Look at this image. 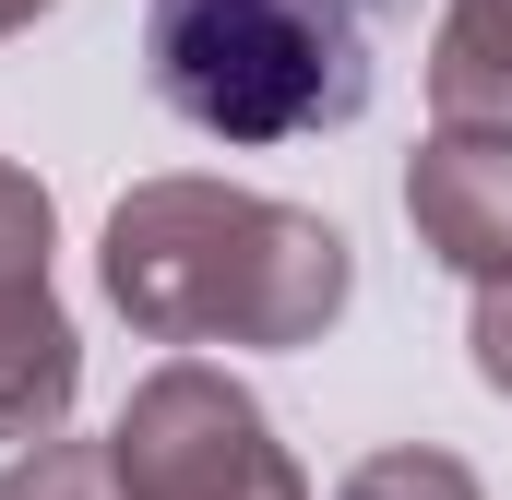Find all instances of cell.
I'll list each match as a JSON object with an SVG mask.
<instances>
[{"mask_svg": "<svg viewBox=\"0 0 512 500\" xmlns=\"http://www.w3.org/2000/svg\"><path fill=\"white\" fill-rule=\"evenodd\" d=\"M96 262H108L120 322L155 346H310L358 286L322 215L227 191V179H143L108 215Z\"/></svg>", "mask_w": 512, "mask_h": 500, "instance_id": "obj_1", "label": "cell"}, {"mask_svg": "<svg viewBox=\"0 0 512 500\" xmlns=\"http://www.w3.org/2000/svg\"><path fill=\"white\" fill-rule=\"evenodd\" d=\"M382 0H143L155 96L215 143H298L370 108Z\"/></svg>", "mask_w": 512, "mask_h": 500, "instance_id": "obj_2", "label": "cell"}, {"mask_svg": "<svg viewBox=\"0 0 512 500\" xmlns=\"http://www.w3.org/2000/svg\"><path fill=\"white\" fill-rule=\"evenodd\" d=\"M108 465H120L131 500H286L298 489L286 441L262 429V405L215 358H167L155 381H131Z\"/></svg>", "mask_w": 512, "mask_h": 500, "instance_id": "obj_3", "label": "cell"}, {"mask_svg": "<svg viewBox=\"0 0 512 500\" xmlns=\"http://www.w3.org/2000/svg\"><path fill=\"white\" fill-rule=\"evenodd\" d=\"M405 215H417V239L453 274L501 286L512 274V131H453L441 120L417 143V167H405Z\"/></svg>", "mask_w": 512, "mask_h": 500, "instance_id": "obj_4", "label": "cell"}, {"mask_svg": "<svg viewBox=\"0 0 512 500\" xmlns=\"http://www.w3.org/2000/svg\"><path fill=\"white\" fill-rule=\"evenodd\" d=\"M72 393H84V346L48 298V274L0 286V441H60Z\"/></svg>", "mask_w": 512, "mask_h": 500, "instance_id": "obj_5", "label": "cell"}, {"mask_svg": "<svg viewBox=\"0 0 512 500\" xmlns=\"http://www.w3.org/2000/svg\"><path fill=\"white\" fill-rule=\"evenodd\" d=\"M429 108L453 131H512V0H453L429 36Z\"/></svg>", "mask_w": 512, "mask_h": 500, "instance_id": "obj_6", "label": "cell"}, {"mask_svg": "<svg viewBox=\"0 0 512 500\" xmlns=\"http://www.w3.org/2000/svg\"><path fill=\"white\" fill-rule=\"evenodd\" d=\"M0 500H131V489H120V465H108V441H36L0 477Z\"/></svg>", "mask_w": 512, "mask_h": 500, "instance_id": "obj_7", "label": "cell"}, {"mask_svg": "<svg viewBox=\"0 0 512 500\" xmlns=\"http://www.w3.org/2000/svg\"><path fill=\"white\" fill-rule=\"evenodd\" d=\"M334 500H489V489H477L453 453H429V441H393V453H370V465H358Z\"/></svg>", "mask_w": 512, "mask_h": 500, "instance_id": "obj_8", "label": "cell"}, {"mask_svg": "<svg viewBox=\"0 0 512 500\" xmlns=\"http://www.w3.org/2000/svg\"><path fill=\"white\" fill-rule=\"evenodd\" d=\"M24 274H48V191L24 167H0V286H24Z\"/></svg>", "mask_w": 512, "mask_h": 500, "instance_id": "obj_9", "label": "cell"}, {"mask_svg": "<svg viewBox=\"0 0 512 500\" xmlns=\"http://www.w3.org/2000/svg\"><path fill=\"white\" fill-rule=\"evenodd\" d=\"M465 346H477V381H489V393H512V274H501V286H477Z\"/></svg>", "mask_w": 512, "mask_h": 500, "instance_id": "obj_10", "label": "cell"}, {"mask_svg": "<svg viewBox=\"0 0 512 500\" xmlns=\"http://www.w3.org/2000/svg\"><path fill=\"white\" fill-rule=\"evenodd\" d=\"M36 12H48V0H0V36H24V24H36Z\"/></svg>", "mask_w": 512, "mask_h": 500, "instance_id": "obj_11", "label": "cell"}, {"mask_svg": "<svg viewBox=\"0 0 512 500\" xmlns=\"http://www.w3.org/2000/svg\"><path fill=\"white\" fill-rule=\"evenodd\" d=\"M286 500H310V489H286Z\"/></svg>", "mask_w": 512, "mask_h": 500, "instance_id": "obj_12", "label": "cell"}]
</instances>
